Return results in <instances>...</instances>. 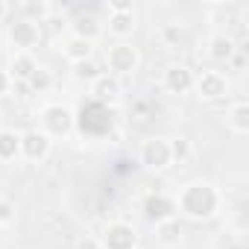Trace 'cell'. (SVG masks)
Returning <instances> with one entry per match:
<instances>
[{"mask_svg":"<svg viewBox=\"0 0 249 249\" xmlns=\"http://www.w3.org/2000/svg\"><path fill=\"white\" fill-rule=\"evenodd\" d=\"M223 211V194L217 185L211 182H188L179 194H176V214H182L191 223H205L214 220Z\"/></svg>","mask_w":249,"mask_h":249,"instance_id":"obj_1","label":"cell"},{"mask_svg":"<svg viewBox=\"0 0 249 249\" xmlns=\"http://www.w3.org/2000/svg\"><path fill=\"white\" fill-rule=\"evenodd\" d=\"M38 123H41L38 129L47 138H68L76 129V111L65 103H47L38 114Z\"/></svg>","mask_w":249,"mask_h":249,"instance_id":"obj_2","label":"cell"},{"mask_svg":"<svg viewBox=\"0 0 249 249\" xmlns=\"http://www.w3.org/2000/svg\"><path fill=\"white\" fill-rule=\"evenodd\" d=\"M141 68V50L129 41H117L106 50V71L108 76L114 79H123V76H132L135 71Z\"/></svg>","mask_w":249,"mask_h":249,"instance_id":"obj_3","label":"cell"},{"mask_svg":"<svg viewBox=\"0 0 249 249\" xmlns=\"http://www.w3.org/2000/svg\"><path fill=\"white\" fill-rule=\"evenodd\" d=\"M138 161H141V167L150 170V173H164V170H170V167H173V159H170V144H167V138H159V135L144 138L141 147H138Z\"/></svg>","mask_w":249,"mask_h":249,"instance_id":"obj_4","label":"cell"},{"mask_svg":"<svg viewBox=\"0 0 249 249\" xmlns=\"http://www.w3.org/2000/svg\"><path fill=\"white\" fill-rule=\"evenodd\" d=\"M229 91H231V82L220 71H202L199 76H194V94L199 103H220L229 97Z\"/></svg>","mask_w":249,"mask_h":249,"instance_id":"obj_5","label":"cell"},{"mask_svg":"<svg viewBox=\"0 0 249 249\" xmlns=\"http://www.w3.org/2000/svg\"><path fill=\"white\" fill-rule=\"evenodd\" d=\"M97 240L103 249H138V229L126 220H111Z\"/></svg>","mask_w":249,"mask_h":249,"instance_id":"obj_6","label":"cell"},{"mask_svg":"<svg viewBox=\"0 0 249 249\" xmlns=\"http://www.w3.org/2000/svg\"><path fill=\"white\" fill-rule=\"evenodd\" d=\"M44 38V30L38 21H30V18H18L12 27H9V41L15 47V53H33V47H38Z\"/></svg>","mask_w":249,"mask_h":249,"instance_id":"obj_7","label":"cell"},{"mask_svg":"<svg viewBox=\"0 0 249 249\" xmlns=\"http://www.w3.org/2000/svg\"><path fill=\"white\" fill-rule=\"evenodd\" d=\"M50 150H53V138H47L41 129H27V132H21V159H24V161L38 164V161H44V159L50 156Z\"/></svg>","mask_w":249,"mask_h":249,"instance_id":"obj_8","label":"cell"},{"mask_svg":"<svg viewBox=\"0 0 249 249\" xmlns=\"http://www.w3.org/2000/svg\"><path fill=\"white\" fill-rule=\"evenodd\" d=\"M161 88L173 97H182V94H191L194 91V71L185 68V65H170L164 68L161 73Z\"/></svg>","mask_w":249,"mask_h":249,"instance_id":"obj_9","label":"cell"},{"mask_svg":"<svg viewBox=\"0 0 249 249\" xmlns=\"http://www.w3.org/2000/svg\"><path fill=\"white\" fill-rule=\"evenodd\" d=\"M141 214L147 223H161V220H170L176 217V199L167 196V194H150L144 202H141Z\"/></svg>","mask_w":249,"mask_h":249,"instance_id":"obj_10","label":"cell"},{"mask_svg":"<svg viewBox=\"0 0 249 249\" xmlns=\"http://www.w3.org/2000/svg\"><path fill=\"white\" fill-rule=\"evenodd\" d=\"M237 41L229 36V33H211L208 41H205V53L211 62H220V65H229L234 56H237Z\"/></svg>","mask_w":249,"mask_h":249,"instance_id":"obj_11","label":"cell"},{"mask_svg":"<svg viewBox=\"0 0 249 249\" xmlns=\"http://www.w3.org/2000/svg\"><path fill=\"white\" fill-rule=\"evenodd\" d=\"M153 237L161 249H176L185 240V229H182L179 217H170V220H161V223L153 226Z\"/></svg>","mask_w":249,"mask_h":249,"instance_id":"obj_12","label":"cell"},{"mask_svg":"<svg viewBox=\"0 0 249 249\" xmlns=\"http://www.w3.org/2000/svg\"><path fill=\"white\" fill-rule=\"evenodd\" d=\"M41 65H38V59L33 56V53H12V62H9V79L12 82H21V85H27L33 76H36V71H38Z\"/></svg>","mask_w":249,"mask_h":249,"instance_id":"obj_13","label":"cell"},{"mask_svg":"<svg viewBox=\"0 0 249 249\" xmlns=\"http://www.w3.org/2000/svg\"><path fill=\"white\" fill-rule=\"evenodd\" d=\"M120 94H123L120 79H114V76H108V73H100V76L91 82V97H94L100 106L117 103V100H120Z\"/></svg>","mask_w":249,"mask_h":249,"instance_id":"obj_14","label":"cell"},{"mask_svg":"<svg viewBox=\"0 0 249 249\" xmlns=\"http://www.w3.org/2000/svg\"><path fill=\"white\" fill-rule=\"evenodd\" d=\"M138 27L135 12H108V21L103 24V30H108V36H114L117 41H126Z\"/></svg>","mask_w":249,"mask_h":249,"instance_id":"obj_15","label":"cell"},{"mask_svg":"<svg viewBox=\"0 0 249 249\" xmlns=\"http://www.w3.org/2000/svg\"><path fill=\"white\" fill-rule=\"evenodd\" d=\"M59 50H62V56H65L71 65H79V62L94 59V44H91V41H82V38H76V36H68L65 41H59Z\"/></svg>","mask_w":249,"mask_h":249,"instance_id":"obj_16","label":"cell"},{"mask_svg":"<svg viewBox=\"0 0 249 249\" xmlns=\"http://www.w3.org/2000/svg\"><path fill=\"white\" fill-rule=\"evenodd\" d=\"M103 33H106L103 24H100V18H94V15H76V18L71 21V36H76V38H82V41H91V44H94Z\"/></svg>","mask_w":249,"mask_h":249,"instance_id":"obj_17","label":"cell"},{"mask_svg":"<svg viewBox=\"0 0 249 249\" xmlns=\"http://www.w3.org/2000/svg\"><path fill=\"white\" fill-rule=\"evenodd\" d=\"M226 126L234 135H246L249 132V103L237 100V103L229 106V111H226Z\"/></svg>","mask_w":249,"mask_h":249,"instance_id":"obj_18","label":"cell"},{"mask_svg":"<svg viewBox=\"0 0 249 249\" xmlns=\"http://www.w3.org/2000/svg\"><path fill=\"white\" fill-rule=\"evenodd\" d=\"M21 159V132L15 129H0V161L9 164Z\"/></svg>","mask_w":249,"mask_h":249,"instance_id":"obj_19","label":"cell"},{"mask_svg":"<svg viewBox=\"0 0 249 249\" xmlns=\"http://www.w3.org/2000/svg\"><path fill=\"white\" fill-rule=\"evenodd\" d=\"M167 144H170V159H173V164H188V161H191V156H194L191 138L176 135V138H167Z\"/></svg>","mask_w":249,"mask_h":249,"instance_id":"obj_20","label":"cell"},{"mask_svg":"<svg viewBox=\"0 0 249 249\" xmlns=\"http://www.w3.org/2000/svg\"><path fill=\"white\" fill-rule=\"evenodd\" d=\"M100 73H103V71H100V65H97L94 59H88V62H79V65H73V76H76V79L94 82V79H97Z\"/></svg>","mask_w":249,"mask_h":249,"instance_id":"obj_21","label":"cell"},{"mask_svg":"<svg viewBox=\"0 0 249 249\" xmlns=\"http://www.w3.org/2000/svg\"><path fill=\"white\" fill-rule=\"evenodd\" d=\"M15 223V202L6 199V196H0V229H6Z\"/></svg>","mask_w":249,"mask_h":249,"instance_id":"obj_22","label":"cell"},{"mask_svg":"<svg viewBox=\"0 0 249 249\" xmlns=\"http://www.w3.org/2000/svg\"><path fill=\"white\" fill-rule=\"evenodd\" d=\"M159 36H161L164 44H176V41H182V27L179 24H164Z\"/></svg>","mask_w":249,"mask_h":249,"instance_id":"obj_23","label":"cell"},{"mask_svg":"<svg viewBox=\"0 0 249 249\" xmlns=\"http://www.w3.org/2000/svg\"><path fill=\"white\" fill-rule=\"evenodd\" d=\"M27 85H33L36 91H44V88L50 85V73H47L44 68H38V71H36V76H33V79H30Z\"/></svg>","mask_w":249,"mask_h":249,"instance_id":"obj_24","label":"cell"},{"mask_svg":"<svg viewBox=\"0 0 249 249\" xmlns=\"http://www.w3.org/2000/svg\"><path fill=\"white\" fill-rule=\"evenodd\" d=\"M73 249H103V246H100V240H97L94 234H82V237L73 243Z\"/></svg>","mask_w":249,"mask_h":249,"instance_id":"obj_25","label":"cell"},{"mask_svg":"<svg viewBox=\"0 0 249 249\" xmlns=\"http://www.w3.org/2000/svg\"><path fill=\"white\" fill-rule=\"evenodd\" d=\"M108 12H135L132 0H108Z\"/></svg>","mask_w":249,"mask_h":249,"instance_id":"obj_26","label":"cell"},{"mask_svg":"<svg viewBox=\"0 0 249 249\" xmlns=\"http://www.w3.org/2000/svg\"><path fill=\"white\" fill-rule=\"evenodd\" d=\"M9 88H12L9 73H6V71H0V97H6V94H9Z\"/></svg>","mask_w":249,"mask_h":249,"instance_id":"obj_27","label":"cell"},{"mask_svg":"<svg viewBox=\"0 0 249 249\" xmlns=\"http://www.w3.org/2000/svg\"><path fill=\"white\" fill-rule=\"evenodd\" d=\"M6 15H9V3H6V0H0V21H6Z\"/></svg>","mask_w":249,"mask_h":249,"instance_id":"obj_28","label":"cell"}]
</instances>
